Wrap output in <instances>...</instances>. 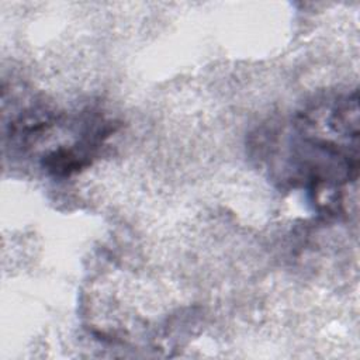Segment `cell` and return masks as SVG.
I'll return each mask as SVG.
<instances>
[{
    "label": "cell",
    "mask_w": 360,
    "mask_h": 360,
    "mask_svg": "<svg viewBox=\"0 0 360 360\" xmlns=\"http://www.w3.org/2000/svg\"><path fill=\"white\" fill-rule=\"evenodd\" d=\"M270 136L269 159L281 181L307 190L319 210L339 211L359 176L357 90L307 105Z\"/></svg>",
    "instance_id": "obj_1"
}]
</instances>
